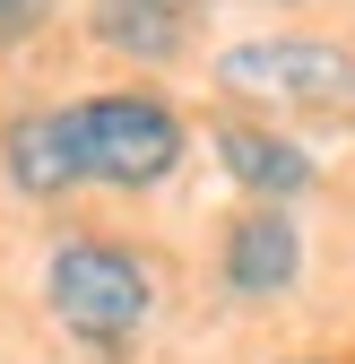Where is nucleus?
<instances>
[{
	"instance_id": "nucleus-1",
	"label": "nucleus",
	"mask_w": 355,
	"mask_h": 364,
	"mask_svg": "<svg viewBox=\"0 0 355 364\" xmlns=\"http://www.w3.org/2000/svg\"><path fill=\"white\" fill-rule=\"evenodd\" d=\"M43 304H53V321H61L78 347L121 355L130 338L148 330L156 287H148V260H139V252H121V243H104V235H70L53 260H43Z\"/></svg>"
},
{
	"instance_id": "nucleus-2",
	"label": "nucleus",
	"mask_w": 355,
	"mask_h": 364,
	"mask_svg": "<svg viewBox=\"0 0 355 364\" xmlns=\"http://www.w3.org/2000/svg\"><path fill=\"white\" fill-rule=\"evenodd\" d=\"M70 113V139H78V173L87 182H113V191H148L182 165V113L148 87H113V96H87L61 105Z\"/></svg>"
},
{
	"instance_id": "nucleus-3",
	"label": "nucleus",
	"mask_w": 355,
	"mask_h": 364,
	"mask_svg": "<svg viewBox=\"0 0 355 364\" xmlns=\"http://www.w3.org/2000/svg\"><path fill=\"white\" fill-rule=\"evenodd\" d=\"M217 87L260 105H303V113H346L355 105V53L321 35H251L217 53Z\"/></svg>"
},
{
	"instance_id": "nucleus-4",
	"label": "nucleus",
	"mask_w": 355,
	"mask_h": 364,
	"mask_svg": "<svg viewBox=\"0 0 355 364\" xmlns=\"http://www.w3.org/2000/svg\"><path fill=\"white\" fill-rule=\"evenodd\" d=\"M295 278H303V225H295L278 200H251V208L226 225V287H234L243 304H278Z\"/></svg>"
},
{
	"instance_id": "nucleus-5",
	"label": "nucleus",
	"mask_w": 355,
	"mask_h": 364,
	"mask_svg": "<svg viewBox=\"0 0 355 364\" xmlns=\"http://www.w3.org/2000/svg\"><path fill=\"white\" fill-rule=\"evenodd\" d=\"M217 165H226L251 200H278V208L303 200V191H312V173H321L286 130H260V122H217Z\"/></svg>"
},
{
	"instance_id": "nucleus-6",
	"label": "nucleus",
	"mask_w": 355,
	"mask_h": 364,
	"mask_svg": "<svg viewBox=\"0 0 355 364\" xmlns=\"http://www.w3.org/2000/svg\"><path fill=\"white\" fill-rule=\"evenodd\" d=\"M0 165H9V182L26 200H61L78 191V139H70V113H18L9 130H0Z\"/></svg>"
},
{
	"instance_id": "nucleus-7",
	"label": "nucleus",
	"mask_w": 355,
	"mask_h": 364,
	"mask_svg": "<svg viewBox=\"0 0 355 364\" xmlns=\"http://www.w3.org/2000/svg\"><path fill=\"white\" fill-rule=\"evenodd\" d=\"M87 26H96V43H113L121 61H173V53L191 43V18L148 9V0H96Z\"/></svg>"
},
{
	"instance_id": "nucleus-8",
	"label": "nucleus",
	"mask_w": 355,
	"mask_h": 364,
	"mask_svg": "<svg viewBox=\"0 0 355 364\" xmlns=\"http://www.w3.org/2000/svg\"><path fill=\"white\" fill-rule=\"evenodd\" d=\"M43 18H53V0H0V43H18V35H35Z\"/></svg>"
},
{
	"instance_id": "nucleus-9",
	"label": "nucleus",
	"mask_w": 355,
	"mask_h": 364,
	"mask_svg": "<svg viewBox=\"0 0 355 364\" xmlns=\"http://www.w3.org/2000/svg\"><path fill=\"white\" fill-rule=\"evenodd\" d=\"M148 9H173V18H191V9H200V0H148Z\"/></svg>"
},
{
	"instance_id": "nucleus-10",
	"label": "nucleus",
	"mask_w": 355,
	"mask_h": 364,
	"mask_svg": "<svg viewBox=\"0 0 355 364\" xmlns=\"http://www.w3.org/2000/svg\"><path fill=\"white\" fill-rule=\"evenodd\" d=\"M295 364H329V355H295Z\"/></svg>"
}]
</instances>
